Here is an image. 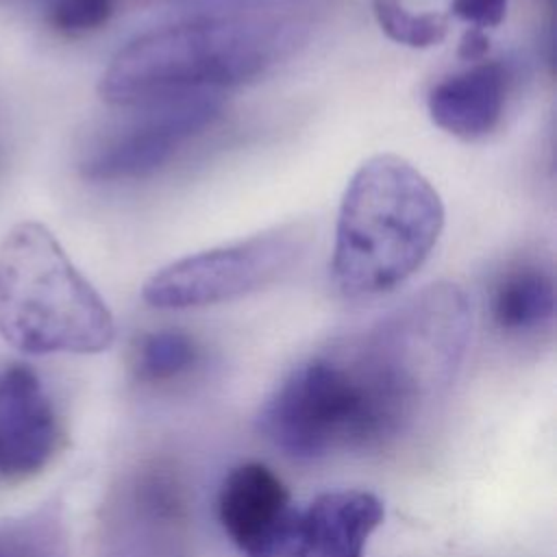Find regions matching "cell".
Listing matches in <instances>:
<instances>
[{"mask_svg": "<svg viewBox=\"0 0 557 557\" xmlns=\"http://www.w3.org/2000/svg\"><path fill=\"white\" fill-rule=\"evenodd\" d=\"M309 231L283 224L235 244L176 259L141 287L154 309H191L252 294L287 274L305 255Z\"/></svg>", "mask_w": 557, "mask_h": 557, "instance_id": "4", "label": "cell"}, {"mask_svg": "<svg viewBox=\"0 0 557 557\" xmlns=\"http://www.w3.org/2000/svg\"><path fill=\"white\" fill-rule=\"evenodd\" d=\"M0 557H65L59 516L46 511L0 524Z\"/></svg>", "mask_w": 557, "mask_h": 557, "instance_id": "14", "label": "cell"}, {"mask_svg": "<svg viewBox=\"0 0 557 557\" xmlns=\"http://www.w3.org/2000/svg\"><path fill=\"white\" fill-rule=\"evenodd\" d=\"M200 348L191 335L178 329H159L141 335L133 348L131 368L139 383H172L196 368Z\"/></svg>", "mask_w": 557, "mask_h": 557, "instance_id": "12", "label": "cell"}, {"mask_svg": "<svg viewBox=\"0 0 557 557\" xmlns=\"http://www.w3.org/2000/svg\"><path fill=\"white\" fill-rule=\"evenodd\" d=\"M444 228V205L429 178L398 154H374L350 176L335 222L331 274L352 300L407 283Z\"/></svg>", "mask_w": 557, "mask_h": 557, "instance_id": "2", "label": "cell"}, {"mask_svg": "<svg viewBox=\"0 0 557 557\" xmlns=\"http://www.w3.org/2000/svg\"><path fill=\"white\" fill-rule=\"evenodd\" d=\"M490 313L503 333H529L555 313V283L540 268L509 272L492 292Z\"/></svg>", "mask_w": 557, "mask_h": 557, "instance_id": "11", "label": "cell"}, {"mask_svg": "<svg viewBox=\"0 0 557 557\" xmlns=\"http://www.w3.org/2000/svg\"><path fill=\"white\" fill-rule=\"evenodd\" d=\"M507 83L509 76L503 63L476 61L433 85L426 98L429 117L457 139H481L500 122Z\"/></svg>", "mask_w": 557, "mask_h": 557, "instance_id": "10", "label": "cell"}, {"mask_svg": "<svg viewBox=\"0 0 557 557\" xmlns=\"http://www.w3.org/2000/svg\"><path fill=\"white\" fill-rule=\"evenodd\" d=\"M115 11V0H48L46 22L65 37H81L100 30Z\"/></svg>", "mask_w": 557, "mask_h": 557, "instance_id": "15", "label": "cell"}, {"mask_svg": "<svg viewBox=\"0 0 557 557\" xmlns=\"http://www.w3.org/2000/svg\"><path fill=\"white\" fill-rule=\"evenodd\" d=\"M61 420L37 372L24 363L0 370V476L26 479L59 453Z\"/></svg>", "mask_w": 557, "mask_h": 557, "instance_id": "8", "label": "cell"}, {"mask_svg": "<svg viewBox=\"0 0 557 557\" xmlns=\"http://www.w3.org/2000/svg\"><path fill=\"white\" fill-rule=\"evenodd\" d=\"M131 122L100 137L78 161L83 178L94 183L135 181L161 170L189 137L202 133L222 113V98L196 91L139 107Z\"/></svg>", "mask_w": 557, "mask_h": 557, "instance_id": "5", "label": "cell"}, {"mask_svg": "<svg viewBox=\"0 0 557 557\" xmlns=\"http://www.w3.org/2000/svg\"><path fill=\"white\" fill-rule=\"evenodd\" d=\"M487 52H490V37L485 35L483 28L470 26V28L463 33L461 41H459L457 57L463 59V61L476 63V61H483Z\"/></svg>", "mask_w": 557, "mask_h": 557, "instance_id": "17", "label": "cell"}, {"mask_svg": "<svg viewBox=\"0 0 557 557\" xmlns=\"http://www.w3.org/2000/svg\"><path fill=\"white\" fill-rule=\"evenodd\" d=\"M372 11L381 30L407 48H433L448 35V20L442 13H413L403 0H372Z\"/></svg>", "mask_w": 557, "mask_h": 557, "instance_id": "13", "label": "cell"}, {"mask_svg": "<svg viewBox=\"0 0 557 557\" xmlns=\"http://www.w3.org/2000/svg\"><path fill=\"white\" fill-rule=\"evenodd\" d=\"M296 44L283 17L255 11L194 15L126 41L104 67L98 94L113 107L248 83Z\"/></svg>", "mask_w": 557, "mask_h": 557, "instance_id": "1", "label": "cell"}, {"mask_svg": "<svg viewBox=\"0 0 557 557\" xmlns=\"http://www.w3.org/2000/svg\"><path fill=\"white\" fill-rule=\"evenodd\" d=\"M0 335L26 355H96L115 339V320L52 231L15 224L0 244Z\"/></svg>", "mask_w": 557, "mask_h": 557, "instance_id": "3", "label": "cell"}, {"mask_svg": "<svg viewBox=\"0 0 557 557\" xmlns=\"http://www.w3.org/2000/svg\"><path fill=\"white\" fill-rule=\"evenodd\" d=\"M189 500L178 470L146 461L113 490L100 557H187Z\"/></svg>", "mask_w": 557, "mask_h": 557, "instance_id": "6", "label": "cell"}, {"mask_svg": "<svg viewBox=\"0 0 557 557\" xmlns=\"http://www.w3.org/2000/svg\"><path fill=\"white\" fill-rule=\"evenodd\" d=\"M215 513L224 535L244 557H285L296 507L270 466H233L220 483Z\"/></svg>", "mask_w": 557, "mask_h": 557, "instance_id": "7", "label": "cell"}, {"mask_svg": "<svg viewBox=\"0 0 557 557\" xmlns=\"http://www.w3.org/2000/svg\"><path fill=\"white\" fill-rule=\"evenodd\" d=\"M385 507L368 490H331L296 509L285 557H366Z\"/></svg>", "mask_w": 557, "mask_h": 557, "instance_id": "9", "label": "cell"}, {"mask_svg": "<svg viewBox=\"0 0 557 557\" xmlns=\"http://www.w3.org/2000/svg\"><path fill=\"white\" fill-rule=\"evenodd\" d=\"M509 0H453L450 11L474 28H496L507 15Z\"/></svg>", "mask_w": 557, "mask_h": 557, "instance_id": "16", "label": "cell"}]
</instances>
